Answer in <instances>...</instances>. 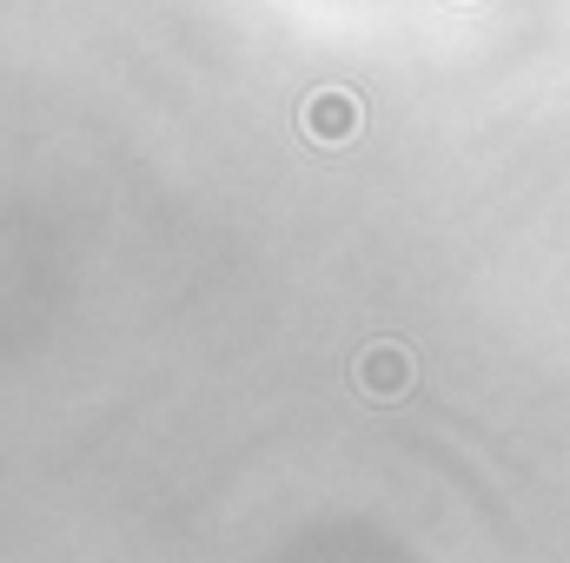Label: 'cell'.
<instances>
[{"mask_svg":"<svg viewBox=\"0 0 570 563\" xmlns=\"http://www.w3.org/2000/svg\"><path fill=\"white\" fill-rule=\"evenodd\" d=\"M358 127H365V107H358V93H345V87H318V93L298 107V134L312 146H352Z\"/></svg>","mask_w":570,"mask_h":563,"instance_id":"6da1fadb","label":"cell"},{"mask_svg":"<svg viewBox=\"0 0 570 563\" xmlns=\"http://www.w3.org/2000/svg\"><path fill=\"white\" fill-rule=\"evenodd\" d=\"M352 378H358V392H365L372 405H392V398H405V392L419 385V365H412V352H405V345L379 338V345H365V352H358Z\"/></svg>","mask_w":570,"mask_h":563,"instance_id":"7a4b0ae2","label":"cell"}]
</instances>
